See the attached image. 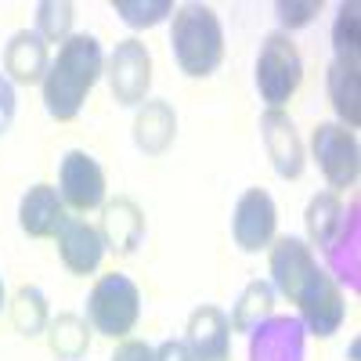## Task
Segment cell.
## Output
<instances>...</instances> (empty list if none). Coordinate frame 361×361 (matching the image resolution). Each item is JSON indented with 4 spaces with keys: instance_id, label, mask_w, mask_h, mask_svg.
<instances>
[{
    "instance_id": "cell-21",
    "label": "cell",
    "mask_w": 361,
    "mask_h": 361,
    "mask_svg": "<svg viewBox=\"0 0 361 361\" xmlns=\"http://www.w3.org/2000/svg\"><path fill=\"white\" fill-rule=\"evenodd\" d=\"M47 347L54 357H62V361H80L87 350H90V325L87 318L73 314V311H62V314H54L47 322Z\"/></svg>"
},
{
    "instance_id": "cell-25",
    "label": "cell",
    "mask_w": 361,
    "mask_h": 361,
    "mask_svg": "<svg viewBox=\"0 0 361 361\" xmlns=\"http://www.w3.org/2000/svg\"><path fill=\"white\" fill-rule=\"evenodd\" d=\"M73 18H76V8L69 0H44V4H37V37L44 44L62 47L73 37Z\"/></svg>"
},
{
    "instance_id": "cell-13",
    "label": "cell",
    "mask_w": 361,
    "mask_h": 361,
    "mask_svg": "<svg viewBox=\"0 0 361 361\" xmlns=\"http://www.w3.org/2000/svg\"><path fill=\"white\" fill-rule=\"evenodd\" d=\"M54 243H58V257H62L66 271H73V275H94L102 267L105 238L83 217H66L62 228L54 231Z\"/></svg>"
},
{
    "instance_id": "cell-29",
    "label": "cell",
    "mask_w": 361,
    "mask_h": 361,
    "mask_svg": "<svg viewBox=\"0 0 361 361\" xmlns=\"http://www.w3.org/2000/svg\"><path fill=\"white\" fill-rule=\"evenodd\" d=\"M15 112H18V98H15V83L0 73V134H8L15 123Z\"/></svg>"
},
{
    "instance_id": "cell-8",
    "label": "cell",
    "mask_w": 361,
    "mask_h": 361,
    "mask_svg": "<svg viewBox=\"0 0 361 361\" xmlns=\"http://www.w3.org/2000/svg\"><path fill=\"white\" fill-rule=\"evenodd\" d=\"M275 231H279V209L275 199H271L264 188H246L235 202V214H231V235H235V246L243 253H260L271 250L275 243Z\"/></svg>"
},
{
    "instance_id": "cell-6",
    "label": "cell",
    "mask_w": 361,
    "mask_h": 361,
    "mask_svg": "<svg viewBox=\"0 0 361 361\" xmlns=\"http://www.w3.org/2000/svg\"><path fill=\"white\" fill-rule=\"evenodd\" d=\"M105 76H109V90L116 105L141 109L148 102V90H152V54L137 37L119 40L105 66Z\"/></svg>"
},
{
    "instance_id": "cell-11",
    "label": "cell",
    "mask_w": 361,
    "mask_h": 361,
    "mask_svg": "<svg viewBox=\"0 0 361 361\" xmlns=\"http://www.w3.org/2000/svg\"><path fill=\"white\" fill-rule=\"evenodd\" d=\"M318 271V260H314V250L296 235H282L271 243V289L282 293L289 304L300 296L311 282V275Z\"/></svg>"
},
{
    "instance_id": "cell-23",
    "label": "cell",
    "mask_w": 361,
    "mask_h": 361,
    "mask_svg": "<svg viewBox=\"0 0 361 361\" xmlns=\"http://www.w3.org/2000/svg\"><path fill=\"white\" fill-rule=\"evenodd\" d=\"M343 224V202L336 192H318L307 202V214H304V228H307V246L325 250L333 243V235Z\"/></svg>"
},
{
    "instance_id": "cell-16",
    "label": "cell",
    "mask_w": 361,
    "mask_h": 361,
    "mask_svg": "<svg viewBox=\"0 0 361 361\" xmlns=\"http://www.w3.org/2000/svg\"><path fill=\"white\" fill-rule=\"evenodd\" d=\"M47 66H51V54H47V44L37 37V29H18V33L8 40V47H4V76L11 83H18V87L44 83Z\"/></svg>"
},
{
    "instance_id": "cell-27",
    "label": "cell",
    "mask_w": 361,
    "mask_h": 361,
    "mask_svg": "<svg viewBox=\"0 0 361 361\" xmlns=\"http://www.w3.org/2000/svg\"><path fill=\"white\" fill-rule=\"evenodd\" d=\"M112 8L130 29H152L166 15H173L170 0H112Z\"/></svg>"
},
{
    "instance_id": "cell-3",
    "label": "cell",
    "mask_w": 361,
    "mask_h": 361,
    "mask_svg": "<svg viewBox=\"0 0 361 361\" xmlns=\"http://www.w3.org/2000/svg\"><path fill=\"white\" fill-rule=\"evenodd\" d=\"M137 318H141V293H137L134 279L119 275V271L102 275L87 296L90 333L109 336V340H127L137 329Z\"/></svg>"
},
{
    "instance_id": "cell-7",
    "label": "cell",
    "mask_w": 361,
    "mask_h": 361,
    "mask_svg": "<svg viewBox=\"0 0 361 361\" xmlns=\"http://www.w3.org/2000/svg\"><path fill=\"white\" fill-rule=\"evenodd\" d=\"M293 304L300 307V322H304V329H307V336H333V333H340V325H343V318H347V304H343V293H340V286H336V279L329 275V271H314L311 275V282L300 289V296L293 300Z\"/></svg>"
},
{
    "instance_id": "cell-22",
    "label": "cell",
    "mask_w": 361,
    "mask_h": 361,
    "mask_svg": "<svg viewBox=\"0 0 361 361\" xmlns=\"http://www.w3.org/2000/svg\"><path fill=\"white\" fill-rule=\"evenodd\" d=\"M275 289H271V282H264V279H253L246 289H243V296L235 300V311H231V333H253V329L264 322V318H271L275 314Z\"/></svg>"
},
{
    "instance_id": "cell-4",
    "label": "cell",
    "mask_w": 361,
    "mask_h": 361,
    "mask_svg": "<svg viewBox=\"0 0 361 361\" xmlns=\"http://www.w3.org/2000/svg\"><path fill=\"white\" fill-rule=\"evenodd\" d=\"M300 80H304V58H300L296 44L289 33H267L257 54V90L267 109H282L293 94Z\"/></svg>"
},
{
    "instance_id": "cell-12",
    "label": "cell",
    "mask_w": 361,
    "mask_h": 361,
    "mask_svg": "<svg viewBox=\"0 0 361 361\" xmlns=\"http://www.w3.org/2000/svg\"><path fill=\"white\" fill-rule=\"evenodd\" d=\"M260 137H264V148H267V159L275 166L279 177L286 180H296L304 173V141H300L293 119L282 112V109H267L260 116Z\"/></svg>"
},
{
    "instance_id": "cell-1",
    "label": "cell",
    "mask_w": 361,
    "mask_h": 361,
    "mask_svg": "<svg viewBox=\"0 0 361 361\" xmlns=\"http://www.w3.org/2000/svg\"><path fill=\"white\" fill-rule=\"evenodd\" d=\"M102 73H105V54H102L98 37L73 33L62 47H58V54L51 58L47 76L40 83L47 116L58 119V123H73L83 109V102H87V94L102 80Z\"/></svg>"
},
{
    "instance_id": "cell-19",
    "label": "cell",
    "mask_w": 361,
    "mask_h": 361,
    "mask_svg": "<svg viewBox=\"0 0 361 361\" xmlns=\"http://www.w3.org/2000/svg\"><path fill=\"white\" fill-rule=\"evenodd\" d=\"M361 221H357V202H350V209H343V224L333 235V243L325 246L329 267L350 286L361 289Z\"/></svg>"
},
{
    "instance_id": "cell-5",
    "label": "cell",
    "mask_w": 361,
    "mask_h": 361,
    "mask_svg": "<svg viewBox=\"0 0 361 361\" xmlns=\"http://www.w3.org/2000/svg\"><path fill=\"white\" fill-rule=\"evenodd\" d=\"M311 156L325 177L329 192H347L357 185V170H361V156H357V137L354 130L340 127V123H318L311 134Z\"/></svg>"
},
{
    "instance_id": "cell-9",
    "label": "cell",
    "mask_w": 361,
    "mask_h": 361,
    "mask_svg": "<svg viewBox=\"0 0 361 361\" xmlns=\"http://www.w3.org/2000/svg\"><path fill=\"white\" fill-rule=\"evenodd\" d=\"M58 195L76 214H90V209L105 206V170L98 166V159L83 148L66 152L62 166H58Z\"/></svg>"
},
{
    "instance_id": "cell-18",
    "label": "cell",
    "mask_w": 361,
    "mask_h": 361,
    "mask_svg": "<svg viewBox=\"0 0 361 361\" xmlns=\"http://www.w3.org/2000/svg\"><path fill=\"white\" fill-rule=\"evenodd\" d=\"M177 137V112L163 98H148L134 116V145L145 156H163Z\"/></svg>"
},
{
    "instance_id": "cell-32",
    "label": "cell",
    "mask_w": 361,
    "mask_h": 361,
    "mask_svg": "<svg viewBox=\"0 0 361 361\" xmlns=\"http://www.w3.org/2000/svg\"><path fill=\"white\" fill-rule=\"evenodd\" d=\"M4 304H8V296H4V279H0V311H4Z\"/></svg>"
},
{
    "instance_id": "cell-26",
    "label": "cell",
    "mask_w": 361,
    "mask_h": 361,
    "mask_svg": "<svg viewBox=\"0 0 361 361\" xmlns=\"http://www.w3.org/2000/svg\"><path fill=\"white\" fill-rule=\"evenodd\" d=\"M361 8L354 4H340L336 22H333V51H336V62L343 66H357V47H361Z\"/></svg>"
},
{
    "instance_id": "cell-30",
    "label": "cell",
    "mask_w": 361,
    "mask_h": 361,
    "mask_svg": "<svg viewBox=\"0 0 361 361\" xmlns=\"http://www.w3.org/2000/svg\"><path fill=\"white\" fill-rule=\"evenodd\" d=\"M109 361H156V347H148L145 340H123Z\"/></svg>"
},
{
    "instance_id": "cell-2",
    "label": "cell",
    "mask_w": 361,
    "mask_h": 361,
    "mask_svg": "<svg viewBox=\"0 0 361 361\" xmlns=\"http://www.w3.org/2000/svg\"><path fill=\"white\" fill-rule=\"evenodd\" d=\"M170 51L177 69L202 80L214 76L224 62V25L209 4H180L173 8V25H170Z\"/></svg>"
},
{
    "instance_id": "cell-10",
    "label": "cell",
    "mask_w": 361,
    "mask_h": 361,
    "mask_svg": "<svg viewBox=\"0 0 361 361\" xmlns=\"http://www.w3.org/2000/svg\"><path fill=\"white\" fill-rule=\"evenodd\" d=\"M307 329L296 314H271L250 333V361H304Z\"/></svg>"
},
{
    "instance_id": "cell-17",
    "label": "cell",
    "mask_w": 361,
    "mask_h": 361,
    "mask_svg": "<svg viewBox=\"0 0 361 361\" xmlns=\"http://www.w3.org/2000/svg\"><path fill=\"white\" fill-rule=\"evenodd\" d=\"M66 217V202L54 185H33L18 202V228L29 238H54Z\"/></svg>"
},
{
    "instance_id": "cell-24",
    "label": "cell",
    "mask_w": 361,
    "mask_h": 361,
    "mask_svg": "<svg viewBox=\"0 0 361 361\" xmlns=\"http://www.w3.org/2000/svg\"><path fill=\"white\" fill-rule=\"evenodd\" d=\"M47 322H51V307H47V296L37 286H22L11 300V325L15 333L33 340L47 333Z\"/></svg>"
},
{
    "instance_id": "cell-15",
    "label": "cell",
    "mask_w": 361,
    "mask_h": 361,
    "mask_svg": "<svg viewBox=\"0 0 361 361\" xmlns=\"http://www.w3.org/2000/svg\"><path fill=\"white\" fill-rule=\"evenodd\" d=\"M102 238H105V250L127 257L141 246L145 238V209L127 199V195H116L112 202L102 206Z\"/></svg>"
},
{
    "instance_id": "cell-31",
    "label": "cell",
    "mask_w": 361,
    "mask_h": 361,
    "mask_svg": "<svg viewBox=\"0 0 361 361\" xmlns=\"http://www.w3.org/2000/svg\"><path fill=\"white\" fill-rule=\"evenodd\" d=\"M156 361H192V350L185 340H163L156 347Z\"/></svg>"
},
{
    "instance_id": "cell-20",
    "label": "cell",
    "mask_w": 361,
    "mask_h": 361,
    "mask_svg": "<svg viewBox=\"0 0 361 361\" xmlns=\"http://www.w3.org/2000/svg\"><path fill=\"white\" fill-rule=\"evenodd\" d=\"M325 90H329V105L336 112V123L354 130L361 123V87H357V66L333 62L325 73Z\"/></svg>"
},
{
    "instance_id": "cell-28",
    "label": "cell",
    "mask_w": 361,
    "mask_h": 361,
    "mask_svg": "<svg viewBox=\"0 0 361 361\" xmlns=\"http://www.w3.org/2000/svg\"><path fill=\"white\" fill-rule=\"evenodd\" d=\"M318 8H322L318 0H304V4H296V0H282L275 11H279V22L286 29H300V25H307L318 15Z\"/></svg>"
},
{
    "instance_id": "cell-14",
    "label": "cell",
    "mask_w": 361,
    "mask_h": 361,
    "mask_svg": "<svg viewBox=\"0 0 361 361\" xmlns=\"http://www.w3.org/2000/svg\"><path fill=\"white\" fill-rule=\"evenodd\" d=\"M185 343L192 350V361H231V322L221 307L202 304L192 311Z\"/></svg>"
}]
</instances>
